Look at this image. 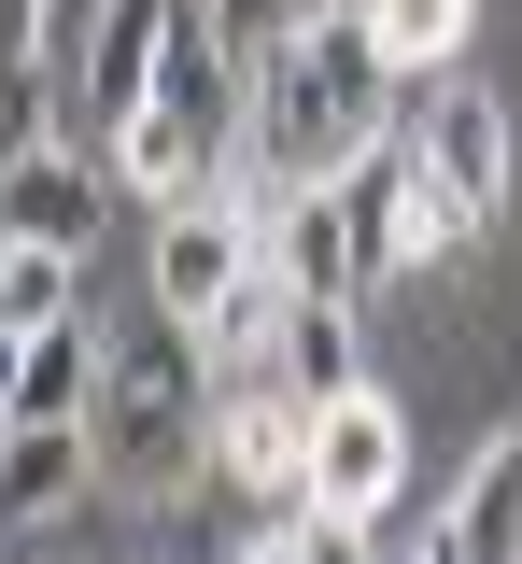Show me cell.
Instances as JSON below:
<instances>
[{
  "instance_id": "6da1fadb",
  "label": "cell",
  "mask_w": 522,
  "mask_h": 564,
  "mask_svg": "<svg viewBox=\"0 0 522 564\" xmlns=\"http://www.w3.org/2000/svg\"><path fill=\"white\" fill-rule=\"evenodd\" d=\"M410 128V85L395 57L368 43V14L354 0H311L297 29L254 57V113H240V170L226 184H254V198H311V184H339L354 155Z\"/></svg>"
},
{
  "instance_id": "7a4b0ae2",
  "label": "cell",
  "mask_w": 522,
  "mask_h": 564,
  "mask_svg": "<svg viewBox=\"0 0 522 564\" xmlns=\"http://www.w3.org/2000/svg\"><path fill=\"white\" fill-rule=\"evenodd\" d=\"M213 352L184 339L170 311H142V325H113L99 339V410H85V437H99V494H128V508H184V494L213 480Z\"/></svg>"
},
{
  "instance_id": "3957f363",
  "label": "cell",
  "mask_w": 522,
  "mask_h": 564,
  "mask_svg": "<svg viewBox=\"0 0 522 564\" xmlns=\"http://www.w3.org/2000/svg\"><path fill=\"white\" fill-rule=\"evenodd\" d=\"M381 508H410V410L368 381V395L311 410V494H297V522H339V536H368Z\"/></svg>"
},
{
  "instance_id": "277c9868",
  "label": "cell",
  "mask_w": 522,
  "mask_h": 564,
  "mask_svg": "<svg viewBox=\"0 0 522 564\" xmlns=\"http://www.w3.org/2000/svg\"><path fill=\"white\" fill-rule=\"evenodd\" d=\"M410 155L438 170V198H452V226H466V240H480V226L509 212V184H522V128H509V99H494V85H466V70L410 99Z\"/></svg>"
},
{
  "instance_id": "5b68a950",
  "label": "cell",
  "mask_w": 522,
  "mask_h": 564,
  "mask_svg": "<svg viewBox=\"0 0 522 564\" xmlns=\"http://www.w3.org/2000/svg\"><path fill=\"white\" fill-rule=\"evenodd\" d=\"M155 57H170V0H99V29H85L72 85H57V141H85V155H99V141L155 99Z\"/></svg>"
},
{
  "instance_id": "8992f818",
  "label": "cell",
  "mask_w": 522,
  "mask_h": 564,
  "mask_svg": "<svg viewBox=\"0 0 522 564\" xmlns=\"http://www.w3.org/2000/svg\"><path fill=\"white\" fill-rule=\"evenodd\" d=\"M99 226H113V170L85 155V141H43L14 184H0V254H99Z\"/></svg>"
},
{
  "instance_id": "52a82bcc",
  "label": "cell",
  "mask_w": 522,
  "mask_h": 564,
  "mask_svg": "<svg viewBox=\"0 0 522 564\" xmlns=\"http://www.w3.org/2000/svg\"><path fill=\"white\" fill-rule=\"evenodd\" d=\"M213 480H240L254 508H283L297 522V494H311V410L254 367V381H226V410H213Z\"/></svg>"
},
{
  "instance_id": "ba28073f",
  "label": "cell",
  "mask_w": 522,
  "mask_h": 564,
  "mask_svg": "<svg viewBox=\"0 0 522 564\" xmlns=\"http://www.w3.org/2000/svg\"><path fill=\"white\" fill-rule=\"evenodd\" d=\"M269 381H283L297 410H339V395H368L354 296H283V325H269Z\"/></svg>"
},
{
  "instance_id": "9c48e42d",
  "label": "cell",
  "mask_w": 522,
  "mask_h": 564,
  "mask_svg": "<svg viewBox=\"0 0 522 564\" xmlns=\"http://www.w3.org/2000/svg\"><path fill=\"white\" fill-rule=\"evenodd\" d=\"M269 282H283V296H354V311H368V254H354V212H339V184L269 198Z\"/></svg>"
},
{
  "instance_id": "30bf717a",
  "label": "cell",
  "mask_w": 522,
  "mask_h": 564,
  "mask_svg": "<svg viewBox=\"0 0 522 564\" xmlns=\"http://www.w3.org/2000/svg\"><path fill=\"white\" fill-rule=\"evenodd\" d=\"M99 410V325H29V339H14V367H0V423H14V437H29V423H85Z\"/></svg>"
},
{
  "instance_id": "8fae6325",
  "label": "cell",
  "mask_w": 522,
  "mask_h": 564,
  "mask_svg": "<svg viewBox=\"0 0 522 564\" xmlns=\"http://www.w3.org/2000/svg\"><path fill=\"white\" fill-rule=\"evenodd\" d=\"M438 508H452V536H466V564H522V423H494L466 452V480Z\"/></svg>"
},
{
  "instance_id": "7c38bea8",
  "label": "cell",
  "mask_w": 522,
  "mask_h": 564,
  "mask_svg": "<svg viewBox=\"0 0 522 564\" xmlns=\"http://www.w3.org/2000/svg\"><path fill=\"white\" fill-rule=\"evenodd\" d=\"M72 494H99V437H85V423H29V437H0V522H57Z\"/></svg>"
},
{
  "instance_id": "4fadbf2b",
  "label": "cell",
  "mask_w": 522,
  "mask_h": 564,
  "mask_svg": "<svg viewBox=\"0 0 522 564\" xmlns=\"http://www.w3.org/2000/svg\"><path fill=\"white\" fill-rule=\"evenodd\" d=\"M354 14H368V43L395 57V85H452L466 29H480V0H354Z\"/></svg>"
},
{
  "instance_id": "5bb4252c",
  "label": "cell",
  "mask_w": 522,
  "mask_h": 564,
  "mask_svg": "<svg viewBox=\"0 0 522 564\" xmlns=\"http://www.w3.org/2000/svg\"><path fill=\"white\" fill-rule=\"evenodd\" d=\"M43 141H57V70H43V57H0V184H14Z\"/></svg>"
},
{
  "instance_id": "9a60e30c",
  "label": "cell",
  "mask_w": 522,
  "mask_h": 564,
  "mask_svg": "<svg viewBox=\"0 0 522 564\" xmlns=\"http://www.w3.org/2000/svg\"><path fill=\"white\" fill-rule=\"evenodd\" d=\"M85 296H72V254H0V325L29 339V325H72Z\"/></svg>"
},
{
  "instance_id": "2e32d148",
  "label": "cell",
  "mask_w": 522,
  "mask_h": 564,
  "mask_svg": "<svg viewBox=\"0 0 522 564\" xmlns=\"http://www.w3.org/2000/svg\"><path fill=\"white\" fill-rule=\"evenodd\" d=\"M297 14H311V0H226V29H240V57H269V43H283Z\"/></svg>"
},
{
  "instance_id": "e0dca14e",
  "label": "cell",
  "mask_w": 522,
  "mask_h": 564,
  "mask_svg": "<svg viewBox=\"0 0 522 564\" xmlns=\"http://www.w3.org/2000/svg\"><path fill=\"white\" fill-rule=\"evenodd\" d=\"M43 29H57V0H0V57H43Z\"/></svg>"
},
{
  "instance_id": "ac0fdd59",
  "label": "cell",
  "mask_w": 522,
  "mask_h": 564,
  "mask_svg": "<svg viewBox=\"0 0 522 564\" xmlns=\"http://www.w3.org/2000/svg\"><path fill=\"white\" fill-rule=\"evenodd\" d=\"M226 564H311V522H269V536H240Z\"/></svg>"
},
{
  "instance_id": "d6986e66",
  "label": "cell",
  "mask_w": 522,
  "mask_h": 564,
  "mask_svg": "<svg viewBox=\"0 0 522 564\" xmlns=\"http://www.w3.org/2000/svg\"><path fill=\"white\" fill-rule=\"evenodd\" d=\"M311 564H368V536H339V522H311Z\"/></svg>"
}]
</instances>
